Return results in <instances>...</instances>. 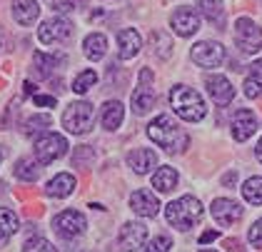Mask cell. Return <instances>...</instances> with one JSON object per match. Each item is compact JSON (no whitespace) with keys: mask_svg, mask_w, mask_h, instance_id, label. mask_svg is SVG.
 I'll use <instances>...</instances> for the list:
<instances>
[{"mask_svg":"<svg viewBox=\"0 0 262 252\" xmlns=\"http://www.w3.org/2000/svg\"><path fill=\"white\" fill-rule=\"evenodd\" d=\"M235 182H237V173H235V170H232V173H227L225 177H222V185H225V187H232Z\"/></svg>","mask_w":262,"mask_h":252,"instance_id":"obj_41","label":"cell"},{"mask_svg":"<svg viewBox=\"0 0 262 252\" xmlns=\"http://www.w3.org/2000/svg\"><path fill=\"white\" fill-rule=\"evenodd\" d=\"M212 240H217V230H207V233L200 235V245H207V242H212Z\"/></svg>","mask_w":262,"mask_h":252,"instance_id":"obj_40","label":"cell"},{"mask_svg":"<svg viewBox=\"0 0 262 252\" xmlns=\"http://www.w3.org/2000/svg\"><path fill=\"white\" fill-rule=\"evenodd\" d=\"M205 85H207L210 97L215 100V105L225 108V105H230V102H232V97H235V88H232V82L225 78V75H207Z\"/></svg>","mask_w":262,"mask_h":252,"instance_id":"obj_14","label":"cell"},{"mask_svg":"<svg viewBox=\"0 0 262 252\" xmlns=\"http://www.w3.org/2000/svg\"><path fill=\"white\" fill-rule=\"evenodd\" d=\"M255 130H257V117H255V113L247 110V108L237 110L235 117H232V137L237 142H245Z\"/></svg>","mask_w":262,"mask_h":252,"instance_id":"obj_16","label":"cell"},{"mask_svg":"<svg viewBox=\"0 0 262 252\" xmlns=\"http://www.w3.org/2000/svg\"><path fill=\"white\" fill-rule=\"evenodd\" d=\"M170 105L175 110V115H180L187 122H198L205 117L207 108H205V100L198 90L187 88V85H175L170 90Z\"/></svg>","mask_w":262,"mask_h":252,"instance_id":"obj_3","label":"cell"},{"mask_svg":"<svg viewBox=\"0 0 262 252\" xmlns=\"http://www.w3.org/2000/svg\"><path fill=\"white\" fill-rule=\"evenodd\" d=\"M70 33H73V25H70L65 18H50L40 25L38 38H40V43H45V45H53V43L68 40L70 38Z\"/></svg>","mask_w":262,"mask_h":252,"instance_id":"obj_12","label":"cell"},{"mask_svg":"<svg viewBox=\"0 0 262 252\" xmlns=\"http://www.w3.org/2000/svg\"><path fill=\"white\" fill-rule=\"evenodd\" d=\"M50 122H53L50 115H33L25 120V128H23V130H25V135L33 137V135H38V133H45V130L50 128Z\"/></svg>","mask_w":262,"mask_h":252,"instance_id":"obj_30","label":"cell"},{"mask_svg":"<svg viewBox=\"0 0 262 252\" xmlns=\"http://www.w3.org/2000/svg\"><path fill=\"white\" fill-rule=\"evenodd\" d=\"M93 115H95V110H93L90 102H85V100L70 102L65 108V113H62V128L68 133H73V135H82L85 130H90Z\"/></svg>","mask_w":262,"mask_h":252,"instance_id":"obj_4","label":"cell"},{"mask_svg":"<svg viewBox=\"0 0 262 252\" xmlns=\"http://www.w3.org/2000/svg\"><path fill=\"white\" fill-rule=\"evenodd\" d=\"M255 155H257V160L262 162V137H260V142H257V148H255Z\"/></svg>","mask_w":262,"mask_h":252,"instance_id":"obj_44","label":"cell"},{"mask_svg":"<svg viewBox=\"0 0 262 252\" xmlns=\"http://www.w3.org/2000/svg\"><path fill=\"white\" fill-rule=\"evenodd\" d=\"M147 135L152 142H158L160 148H165L167 153H180L187 148V135L180 130V125L172 120L170 115L155 117L147 125Z\"/></svg>","mask_w":262,"mask_h":252,"instance_id":"obj_1","label":"cell"},{"mask_svg":"<svg viewBox=\"0 0 262 252\" xmlns=\"http://www.w3.org/2000/svg\"><path fill=\"white\" fill-rule=\"evenodd\" d=\"M62 58H53V55H45V53H35L33 55V65H35V73L40 78H48L53 73V68H58V62Z\"/></svg>","mask_w":262,"mask_h":252,"instance_id":"obj_29","label":"cell"},{"mask_svg":"<svg viewBox=\"0 0 262 252\" xmlns=\"http://www.w3.org/2000/svg\"><path fill=\"white\" fill-rule=\"evenodd\" d=\"M82 50H85V55L90 60L105 58V53H107V38L102 33H90L88 38L82 40Z\"/></svg>","mask_w":262,"mask_h":252,"instance_id":"obj_22","label":"cell"},{"mask_svg":"<svg viewBox=\"0 0 262 252\" xmlns=\"http://www.w3.org/2000/svg\"><path fill=\"white\" fill-rule=\"evenodd\" d=\"M23 252H58V250H55L45 237H33V240H28V242H25Z\"/></svg>","mask_w":262,"mask_h":252,"instance_id":"obj_33","label":"cell"},{"mask_svg":"<svg viewBox=\"0 0 262 252\" xmlns=\"http://www.w3.org/2000/svg\"><path fill=\"white\" fill-rule=\"evenodd\" d=\"M155 105V90H152V73L145 68L140 70V88L133 93V110L138 115H145L150 113Z\"/></svg>","mask_w":262,"mask_h":252,"instance_id":"obj_8","label":"cell"},{"mask_svg":"<svg viewBox=\"0 0 262 252\" xmlns=\"http://www.w3.org/2000/svg\"><path fill=\"white\" fill-rule=\"evenodd\" d=\"M245 95L247 97H260L262 95V85L255 78H247L245 80Z\"/></svg>","mask_w":262,"mask_h":252,"instance_id":"obj_36","label":"cell"},{"mask_svg":"<svg viewBox=\"0 0 262 252\" xmlns=\"http://www.w3.org/2000/svg\"><path fill=\"white\" fill-rule=\"evenodd\" d=\"M175 185H178V173H175V167H160L158 173L152 175V187L158 190V193H172L175 190Z\"/></svg>","mask_w":262,"mask_h":252,"instance_id":"obj_23","label":"cell"},{"mask_svg":"<svg viewBox=\"0 0 262 252\" xmlns=\"http://www.w3.org/2000/svg\"><path fill=\"white\" fill-rule=\"evenodd\" d=\"M225 245H227V250H230V252H240V250H242V247H240V242H237V240H227Z\"/></svg>","mask_w":262,"mask_h":252,"instance_id":"obj_42","label":"cell"},{"mask_svg":"<svg viewBox=\"0 0 262 252\" xmlns=\"http://www.w3.org/2000/svg\"><path fill=\"white\" fill-rule=\"evenodd\" d=\"M127 165L138 175H147L158 165V155H155L152 150H147V148H138V150H133V153L127 155Z\"/></svg>","mask_w":262,"mask_h":252,"instance_id":"obj_18","label":"cell"},{"mask_svg":"<svg viewBox=\"0 0 262 252\" xmlns=\"http://www.w3.org/2000/svg\"><path fill=\"white\" fill-rule=\"evenodd\" d=\"M68 140L65 135L60 133H45L35 140V157H38V162L40 165H48V162H53V160H58L68 153Z\"/></svg>","mask_w":262,"mask_h":252,"instance_id":"obj_5","label":"cell"},{"mask_svg":"<svg viewBox=\"0 0 262 252\" xmlns=\"http://www.w3.org/2000/svg\"><path fill=\"white\" fill-rule=\"evenodd\" d=\"M93 160H95L93 148H88V145L75 148V155H73V165H75V167H88V165H93Z\"/></svg>","mask_w":262,"mask_h":252,"instance_id":"obj_32","label":"cell"},{"mask_svg":"<svg viewBox=\"0 0 262 252\" xmlns=\"http://www.w3.org/2000/svg\"><path fill=\"white\" fill-rule=\"evenodd\" d=\"M118 45H120V58L122 60L135 58V55L140 53V48H142L140 33H138L135 28H125V30L118 33Z\"/></svg>","mask_w":262,"mask_h":252,"instance_id":"obj_17","label":"cell"},{"mask_svg":"<svg viewBox=\"0 0 262 252\" xmlns=\"http://www.w3.org/2000/svg\"><path fill=\"white\" fill-rule=\"evenodd\" d=\"M85 215L78 213V210H65V213L55 215V220H53V227H55V233L60 235L62 240H73V237H78V235L85 233Z\"/></svg>","mask_w":262,"mask_h":252,"instance_id":"obj_7","label":"cell"},{"mask_svg":"<svg viewBox=\"0 0 262 252\" xmlns=\"http://www.w3.org/2000/svg\"><path fill=\"white\" fill-rule=\"evenodd\" d=\"M25 95H35V85L33 82H25Z\"/></svg>","mask_w":262,"mask_h":252,"instance_id":"obj_43","label":"cell"},{"mask_svg":"<svg viewBox=\"0 0 262 252\" xmlns=\"http://www.w3.org/2000/svg\"><path fill=\"white\" fill-rule=\"evenodd\" d=\"M200 252H215V250H200Z\"/></svg>","mask_w":262,"mask_h":252,"instance_id":"obj_46","label":"cell"},{"mask_svg":"<svg viewBox=\"0 0 262 252\" xmlns=\"http://www.w3.org/2000/svg\"><path fill=\"white\" fill-rule=\"evenodd\" d=\"M125 117V105L118 100H110L102 105V128L105 130H118Z\"/></svg>","mask_w":262,"mask_h":252,"instance_id":"obj_21","label":"cell"},{"mask_svg":"<svg viewBox=\"0 0 262 252\" xmlns=\"http://www.w3.org/2000/svg\"><path fill=\"white\" fill-rule=\"evenodd\" d=\"M150 45H152V53L160 60H167L172 55V38H170L167 33H162V30H152Z\"/></svg>","mask_w":262,"mask_h":252,"instance_id":"obj_25","label":"cell"},{"mask_svg":"<svg viewBox=\"0 0 262 252\" xmlns=\"http://www.w3.org/2000/svg\"><path fill=\"white\" fill-rule=\"evenodd\" d=\"M210 213L215 217V222L220 225V227H230V225H235L237 220L242 217V207L235 202V200H227V197H217V200H212V207H210Z\"/></svg>","mask_w":262,"mask_h":252,"instance_id":"obj_11","label":"cell"},{"mask_svg":"<svg viewBox=\"0 0 262 252\" xmlns=\"http://www.w3.org/2000/svg\"><path fill=\"white\" fill-rule=\"evenodd\" d=\"M95 82H98V73H95V70H82L80 75L73 80V90H75L78 95H85Z\"/></svg>","mask_w":262,"mask_h":252,"instance_id":"obj_31","label":"cell"},{"mask_svg":"<svg viewBox=\"0 0 262 252\" xmlns=\"http://www.w3.org/2000/svg\"><path fill=\"white\" fill-rule=\"evenodd\" d=\"M170 25H172V30L178 35L190 38V35H195L200 30V18H198V13L192 8H178L172 13V18H170Z\"/></svg>","mask_w":262,"mask_h":252,"instance_id":"obj_13","label":"cell"},{"mask_svg":"<svg viewBox=\"0 0 262 252\" xmlns=\"http://www.w3.org/2000/svg\"><path fill=\"white\" fill-rule=\"evenodd\" d=\"M242 197L250 205H262V177H250L242 185Z\"/></svg>","mask_w":262,"mask_h":252,"instance_id":"obj_28","label":"cell"},{"mask_svg":"<svg viewBox=\"0 0 262 252\" xmlns=\"http://www.w3.org/2000/svg\"><path fill=\"white\" fill-rule=\"evenodd\" d=\"M165 220H167L172 227L187 233L190 227H195L202 220L200 200L192 197V195H182L180 200H175V202H170V205L165 207Z\"/></svg>","mask_w":262,"mask_h":252,"instance_id":"obj_2","label":"cell"},{"mask_svg":"<svg viewBox=\"0 0 262 252\" xmlns=\"http://www.w3.org/2000/svg\"><path fill=\"white\" fill-rule=\"evenodd\" d=\"M53 8H55L58 13H73V10L78 8V3H75V0H53Z\"/></svg>","mask_w":262,"mask_h":252,"instance_id":"obj_37","label":"cell"},{"mask_svg":"<svg viewBox=\"0 0 262 252\" xmlns=\"http://www.w3.org/2000/svg\"><path fill=\"white\" fill-rule=\"evenodd\" d=\"M33 102L40 108H55V97L53 95H33Z\"/></svg>","mask_w":262,"mask_h":252,"instance_id":"obj_38","label":"cell"},{"mask_svg":"<svg viewBox=\"0 0 262 252\" xmlns=\"http://www.w3.org/2000/svg\"><path fill=\"white\" fill-rule=\"evenodd\" d=\"M170 247H172V240H170L167 235H158V237L145 247V252H167Z\"/></svg>","mask_w":262,"mask_h":252,"instance_id":"obj_34","label":"cell"},{"mask_svg":"<svg viewBox=\"0 0 262 252\" xmlns=\"http://www.w3.org/2000/svg\"><path fill=\"white\" fill-rule=\"evenodd\" d=\"M250 78H255L262 85V60H255V62L250 65Z\"/></svg>","mask_w":262,"mask_h":252,"instance_id":"obj_39","label":"cell"},{"mask_svg":"<svg viewBox=\"0 0 262 252\" xmlns=\"http://www.w3.org/2000/svg\"><path fill=\"white\" fill-rule=\"evenodd\" d=\"M235 43L242 53H257L262 50V30L252 18H240L235 23Z\"/></svg>","mask_w":262,"mask_h":252,"instance_id":"obj_6","label":"cell"},{"mask_svg":"<svg viewBox=\"0 0 262 252\" xmlns=\"http://www.w3.org/2000/svg\"><path fill=\"white\" fill-rule=\"evenodd\" d=\"M192 60L195 65L200 68H217L222 60H225V48L220 43H212V40H202L192 48Z\"/></svg>","mask_w":262,"mask_h":252,"instance_id":"obj_9","label":"cell"},{"mask_svg":"<svg viewBox=\"0 0 262 252\" xmlns=\"http://www.w3.org/2000/svg\"><path fill=\"white\" fill-rule=\"evenodd\" d=\"M198 8L212 25H217V28L225 25V8H222L220 0H198Z\"/></svg>","mask_w":262,"mask_h":252,"instance_id":"obj_24","label":"cell"},{"mask_svg":"<svg viewBox=\"0 0 262 252\" xmlns=\"http://www.w3.org/2000/svg\"><path fill=\"white\" fill-rule=\"evenodd\" d=\"M40 162H33V160H18L15 165V177L18 180H25V182H35L40 177Z\"/></svg>","mask_w":262,"mask_h":252,"instance_id":"obj_27","label":"cell"},{"mask_svg":"<svg viewBox=\"0 0 262 252\" xmlns=\"http://www.w3.org/2000/svg\"><path fill=\"white\" fill-rule=\"evenodd\" d=\"M73 190H75V177L70 173L55 175V177L45 185V193L50 195V197H68V195H73Z\"/></svg>","mask_w":262,"mask_h":252,"instance_id":"obj_20","label":"cell"},{"mask_svg":"<svg viewBox=\"0 0 262 252\" xmlns=\"http://www.w3.org/2000/svg\"><path fill=\"white\" fill-rule=\"evenodd\" d=\"M3 155H5V150H3V148H0V160H3Z\"/></svg>","mask_w":262,"mask_h":252,"instance_id":"obj_45","label":"cell"},{"mask_svg":"<svg viewBox=\"0 0 262 252\" xmlns=\"http://www.w3.org/2000/svg\"><path fill=\"white\" fill-rule=\"evenodd\" d=\"M18 233V215L8 207H0V242Z\"/></svg>","mask_w":262,"mask_h":252,"instance_id":"obj_26","label":"cell"},{"mask_svg":"<svg viewBox=\"0 0 262 252\" xmlns=\"http://www.w3.org/2000/svg\"><path fill=\"white\" fill-rule=\"evenodd\" d=\"M38 15H40V8L35 0H15L13 3V18L18 25H30L38 20Z\"/></svg>","mask_w":262,"mask_h":252,"instance_id":"obj_19","label":"cell"},{"mask_svg":"<svg viewBox=\"0 0 262 252\" xmlns=\"http://www.w3.org/2000/svg\"><path fill=\"white\" fill-rule=\"evenodd\" d=\"M147 240V227L142 222H125L120 227V250L122 252H138Z\"/></svg>","mask_w":262,"mask_h":252,"instance_id":"obj_10","label":"cell"},{"mask_svg":"<svg viewBox=\"0 0 262 252\" xmlns=\"http://www.w3.org/2000/svg\"><path fill=\"white\" fill-rule=\"evenodd\" d=\"M130 207L140 217H155L160 213V202H158L155 193H150V190H135L130 195Z\"/></svg>","mask_w":262,"mask_h":252,"instance_id":"obj_15","label":"cell"},{"mask_svg":"<svg viewBox=\"0 0 262 252\" xmlns=\"http://www.w3.org/2000/svg\"><path fill=\"white\" fill-rule=\"evenodd\" d=\"M247 240H250L252 247H262V217L252 222V227H250V233H247Z\"/></svg>","mask_w":262,"mask_h":252,"instance_id":"obj_35","label":"cell"}]
</instances>
